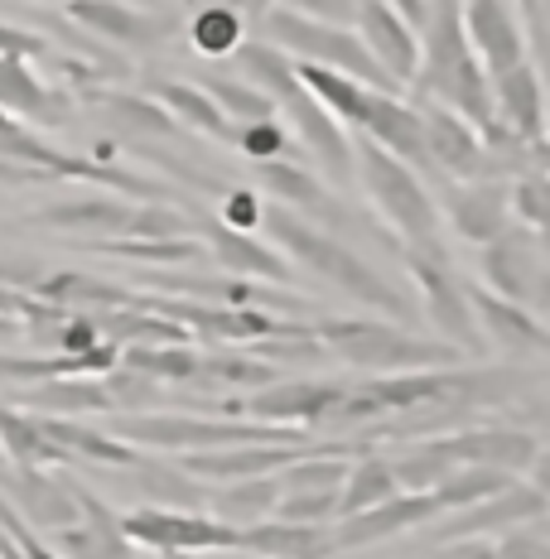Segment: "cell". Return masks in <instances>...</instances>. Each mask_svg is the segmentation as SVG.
<instances>
[{
  "label": "cell",
  "mask_w": 550,
  "mask_h": 559,
  "mask_svg": "<svg viewBox=\"0 0 550 559\" xmlns=\"http://www.w3.org/2000/svg\"><path fill=\"white\" fill-rule=\"evenodd\" d=\"M276 111H285V121L295 126V135L309 145V155L319 159V169L329 174L333 183H348L353 179V140L343 135V126L333 121L319 102L309 97V87H290L276 97Z\"/></svg>",
  "instance_id": "d6986e66"
},
{
  "label": "cell",
  "mask_w": 550,
  "mask_h": 559,
  "mask_svg": "<svg viewBox=\"0 0 550 559\" xmlns=\"http://www.w3.org/2000/svg\"><path fill=\"white\" fill-rule=\"evenodd\" d=\"M63 15L73 29H83L97 44H116V49L150 53L169 39V15L131 0H63Z\"/></svg>",
  "instance_id": "8fae6325"
},
{
  "label": "cell",
  "mask_w": 550,
  "mask_h": 559,
  "mask_svg": "<svg viewBox=\"0 0 550 559\" xmlns=\"http://www.w3.org/2000/svg\"><path fill=\"white\" fill-rule=\"evenodd\" d=\"M102 386H107L116 415H145V411H160V405H165V386H160L155 377H145V371H131V367H121V362H116L107 377H102Z\"/></svg>",
  "instance_id": "7bdbcfd3"
},
{
  "label": "cell",
  "mask_w": 550,
  "mask_h": 559,
  "mask_svg": "<svg viewBox=\"0 0 550 559\" xmlns=\"http://www.w3.org/2000/svg\"><path fill=\"white\" fill-rule=\"evenodd\" d=\"M493 116L526 145H546V87L531 58L493 78Z\"/></svg>",
  "instance_id": "603a6c76"
},
{
  "label": "cell",
  "mask_w": 550,
  "mask_h": 559,
  "mask_svg": "<svg viewBox=\"0 0 550 559\" xmlns=\"http://www.w3.org/2000/svg\"><path fill=\"white\" fill-rule=\"evenodd\" d=\"M440 559H493V545H483V540H449V550H444Z\"/></svg>",
  "instance_id": "11a10c76"
},
{
  "label": "cell",
  "mask_w": 550,
  "mask_h": 559,
  "mask_svg": "<svg viewBox=\"0 0 550 559\" xmlns=\"http://www.w3.org/2000/svg\"><path fill=\"white\" fill-rule=\"evenodd\" d=\"M213 97V107L227 116V121H266V116H276V107H271V97L266 92H256L251 83H237V78H222V73H213V78H203L198 83Z\"/></svg>",
  "instance_id": "ee69618b"
},
{
  "label": "cell",
  "mask_w": 550,
  "mask_h": 559,
  "mask_svg": "<svg viewBox=\"0 0 550 559\" xmlns=\"http://www.w3.org/2000/svg\"><path fill=\"white\" fill-rule=\"evenodd\" d=\"M87 102H97L107 111V121L121 131L126 140L136 135H174V116L160 107L155 97H140V92H121V87H87Z\"/></svg>",
  "instance_id": "d6a6232c"
},
{
  "label": "cell",
  "mask_w": 550,
  "mask_h": 559,
  "mask_svg": "<svg viewBox=\"0 0 550 559\" xmlns=\"http://www.w3.org/2000/svg\"><path fill=\"white\" fill-rule=\"evenodd\" d=\"M420 116V150H425V169H440L449 183L464 179H488V155H483V135L454 116L440 102H411Z\"/></svg>",
  "instance_id": "7c38bea8"
},
{
  "label": "cell",
  "mask_w": 550,
  "mask_h": 559,
  "mask_svg": "<svg viewBox=\"0 0 550 559\" xmlns=\"http://www.w3.org/2000/svg\"><path fill=\"white\" fill-rule=\"evenodd\" d=\"M116 362L131 367V371H145V377H155L160 386H189L198 362H203V353L189 343H136V347H121Z\"/></svg>",
  "instance_id": "d590c367"
},
{
  "label": "cell",
  "mask_w": 550,
  "mask_h": 559,
  "mask_svg": "<svg viewBox=\"0 0 550 559\" xmlns=\"http://www.w3.org/2000/svg\"><path fill=\"white\" fill-rule=\"evenodd\" d=\"M131 473H136L140 492L155 497L150 507H174V511H184V507H198V502L208 497L203 487H198V477H189L184 468H169V463H150V459H140Z\"/></svg>",
  "instance_id": "ab89813d"
},
{
  "label": "cell",
  "mask_w": 550,
  "mask_h": 559,
  "mask_svg": "<svg viewBox=\"0 0 550 559\" xmlns=\"http://www.w3.org/2000/svg\"><path fill=\"white\" fill-rule=\"evenodd\" d=\"M261 198L251 189H222V227L232 231H256L261 227Z\"/></svg>",
  "instance_id": "816d5d0a"
},
{
  "label": "cell",
  "mask_w": 550,
  "mask_h": 559,
  "mask_svg": "<svg viewBox=\"0 0 550 559\" xmlns=\"http://www.w3.org/2000/svg\"><path fill=\"white\" fill-rule=\"evenodd\" d=\"M0 535H5V540L15 545V550H20V559H63L58 550H49V540H44L39 531H30L25 521H20L15 511H10V502H5V497H0Z\"/></svg>",
  "instance_id": "681fc988"
},
{
  "label": "cell",
  "mask_w": 550,
  "mask_h": 559,
  "mask_svg": "<svg viewBox=\"0 0 550 559\" xmlns=\"http://www.w3.org/2000/svg\"><path fill=\"white\" fill-rule=\"evenodd\" d=\"M464 34L488 78L526 63V39H522L517 5L512 0H464Z\"/></svg>",
  "instance_id": "44dd1931"
},
{
  "label": "cell",
  "mask_w": 550,
  "mask_h": 559,
  "mask_svg": "<svg viewBox=\"0 0 550 559\" xmlns=\"http://www.w3.org/2000/svg\"><path fill=\"white\" fill-rule=\"evenodd\" d=\"M478 275H483V289L512 299V305H531L541 309V237L512 223L502 237L483 241L478 247Z\"/></svg>",
  "instance_id": "4fadbf2b"
},
{
  "label": "cell",
  "mask_w": 550,
  "mask_h": 559,
  "mask_svg": "<svg viewBox=\"0 0 550 559\" xmlns=\"http://www.w3.org/2000/svg\"><path fill=\"white\" fill-rule=\"evenodd\" d=\"M0 453L15 468H54V463H73V453H63L44 435L39 415L15 411V405H0Z\"/></svg>",
  "instance_id": "1f68e13d"
},
{
  "label": "cell",
  "mask_w": 550,
  "mask_h": 559,
  "mask_svg": "<svg viewBox=\"0 0 550 559\" xmlns=\"http://www.w3.org/2000/svg\"><path fill=\"white\" fill-rule=\"evenodd\" d=\"M0 497L10 502L20 521L30 531H58L73 526L83 511L73 502V483L68 477H54L49 468H0Z\"/></svg>",
  "instance_id": "2e32d148"
},
{
  "label": "cell",
  "mask_w": 550,
  "mask_h": 559,
  "mask_svg": "<svg viewBox=\"0 0 550 559\" xmlns=\"http://www.w3.org/2000/svg\"><path fill=\"white\" fill-rule=\"evenodd\" d=\"M396 473H391V459H382L377 449H362L358 459H348V473L338 483V516H358V511L386 502L396 497Z\"/></svg>",
  "instance_id": "836d02e7"
},
{
  "label": "cell",
  "mask_w": 550,
  "mask_h": 559,
  "mask_svg": "<svg viewBox=\"0 0 550 559\" xmlns=\"http://www.w3.org/2000/svg\"><path fill=\"white\" fill-rule=\"evenodd\" d=\"M531 386V377L507 362V367H420V371H386V377H367L362 386H348L324 429L343 425H377L386 415L401 411H468L483 415L498 405L517 401Z\"/></svg>",
  "instance_id": "6da1fadb"
},
{
  "label": "cell",
  "mask_w": 550,
  "mask_h": 559,
  "mask_svg": "<svg viewBox=\"0 0 550 559\" xmlns=\"http://www.w3.org/2000/svg\"><path fill=\"white\" fill-rule=\"evenodd\" d=\"M261 227L266 237L280 241V251L295 255L300 265H309L319 280H329L333 289H343V295H353L358 305L386 313V319L406 323L411 319V305H406V295H396V285L386 280L372 261H362V255L348 247V241H338L329 227L309 223V217L290 213V207H266L261 213Z\"/></svg>",
  "instance_id": "3957f363"
},
{
  "label": "cell",
  "mask_w": 550,
  "mask_h": 559,
  "mask_svg": "<svg viewBox=\"0 0 550 559\" xmlns=\"http://www.w3.org/2000/svg\"><path fill=\"white\" fill-rule=\"evenodd\" d=\"M416 449L425 453L435 468L449 477L454 468H502V473H531L546 459L541 435L517 425H464L449 435L416 439Z\"/></svg>",
  "instance_id": "ba28073f"
},
{
  "label": "cell",
  "mask_w": 550,
  "mask_h": 559,
  "mask_svg": "<svg viewBox=\"0 0 550 559\" xmlns=\"http://www.w3.org/2000/svg\"><path fill=\"white\" fill-rule=\"evenodd\" d=\"M517 483V473H502V468H454L449 477H440L435 487H430V497H435L440 511H459V507H473L483 502V497L502 492V487Z\"/></svg>",
  "instance_id": "f35d334b"
},
{
  "label": "cell",
  "mask_w": 550,
  "mask_h": 559,
  "mask_svg": "<svg viewBox=\"0 0 550 559\" xmlns=\"http://www.w3.org/2000/svg\"><path fill=\"white\" fill-rule=\"evenodd\" d=\"M256 165V179L266 183V193H276L280 203L290 207V213H314V217H324V223H333V217H343V207H338V198L319 183V174L314 169H304L300 159H285V155H276V159H251Z\"/></svg>",
  "instance_id": "f1b7e54d"
},
{
  "label": "cell",
  "mask_w": 550,
  "mask_h": 559,
  "mask_svg": "<svg viewBox=\"0 0 550 559\" xmlns=\"http://www.w3.org/2000/svg\"><path fill=\"white\" fill-rule=\"evenodd\" d=\"M358 135H367L372 145L391 150V155L406 159L411 169L416 165L425 169V150H420V116H416V107L401 97V92H372Z\"/></svg>",
  "instance_id": "484cf974"
},
{
  "label": "cell",
  "mask_w": 550,
  "mask_h": 559,
  "mask_svg": "<svg viewBox=\"0 0 550 559\" xmlns=\"http://www.w3.org/2000/svg\"><path fill=\"white\" fill-rule=\"evenodd\" d=\"M425 39H420V58L411 73V97L416 102H440L454 116H464L478 135L498 131L493 116V78L483 73L473 44L464 34V0H435L425 5Z\"/></svg>",
  "instance_id": "7a4b0ae2"
},
{
  "label": "cell",
  "mask_w": 550,
  "mask_h": 559,
  "mask_svg": "<svg viewBox=\"0 0 550 559\" xmlns=\"http://www.w3.org/2000/svg\"><path fill=\"white\" fill-rule=\"evenodd\" d=\"M468 309H473V323H478V333H483L488 353L498 347V353H507L517 367L546 357L550 333H546V323H541V313L536 309L512 305V299H502V295H493V289H483V285L468 289Z\"/></svg>",
  "instance_id": "9a60e30c"
},
{
  "label": "cell",
  "mask_w": 550,
  "mask_h": 559,
  "mask_svg": "<svg viewBox=\"0 0 550 559\" xmlns=\"http://www.w3.org/2000/svg\"><path fill=\"white\" fill-rule=\"evenodd\" d=\"M309 337L333 353L338 362L386 377V371H420V367H459L464 353H454L440 337H416L386 319H309Z\"/></svg>",
  "instance_id": "277c9868"
},
{
  "label": "cell",
  "mask_w": 550,
  "mask_h": 559,
  "mask_svg": "<svg viewBox=\"0 0 550 559\" xmlns=\"http://www.w3.org/2000/svg\"><path fill=\"white\" fill-rule=\"evenodd\" d=\"M237 550L261 555V559H333V526H304V521H251L237 535Z\"/></svg>",
  "instance_id": "d4e9b609"
},
{
  "label": "cell",
  "mask_w": 550,
  "mask_h": 559,
  "mask_svg": "<svg viewBox=\"0 0 550 559\" xmlns=\"http://www.w3.org/2000/svg\"><path fill=\"white\" fill-rule=\"evenodd\" d=\"M343 391H348L343 381H271V386L218 405V411L222 419H256V425H280V429H324V419L333 415Z\"/></svg>",
  "instance_id": "30bf717a"
},
{
  "label": "cell",
  "mask_w": 550,
  "mask_h": 559,
  "mask_svg": "<svg viewBox=\"0 0 550 559\" xmlns=\"http://www.w3.org/2000/svg\"><path fill=\"white\" fill-rule=\"evenodd\" d=\"M401 261H406V271H411L416 289L425 295V319H430V329L440 333V343H449L454 353H464V357H488V343L473 323V309H468V285L454 275L440 237L406 241Z\"/></svg>",
  "instance_id": "52a82bcc"
},
{
  "label": "cell",
  "mask_w": 550,
  "mask_h": 559,
  "mask_svg": "<svg viewBox=\"0 0 550 559\" xmlns=\"http://www.w3.org/2000/svg\"><path fill=\"white\" fill-rule=\"evenodd\" d=\"M44 435L54 439L63 453H73V463H97V468H136L140 449L121 444L107 429H92L83 419H58V415H39Z\"/></svg>",
  "instance_id": "4dcf8cb0"
},
{
  "label": "cell",
  "mask_w": 550,
  "mask_h": 559,
  "mask_svg": "<svg viewBox=\"0 0 550 559\" xmlns=\"http://www.w3.org/2000/svg\"><path fill=\"white\" fill-rule=\"evenodd\" d=\"M68 92L63 87H49L30 63L20 58H0V111L5 116H25L34 126H54L68 116Z\"/></svg>",
  "instance_id": "83f0119b"
},
{
  "label": "cell",
  "mask_w": 550,
  "mask_h": 559,
  "mask_svg": "<svg viewBox=\"0 0 550 559\" xmlns=\"http://www.w3.org/2000/svg\"><path fill=\"white\" fill-rule=\"evenodd\" d=\"M512 5H517V10H522V15H526V20H531V25H536V15H541V10H536V5H541V0H512Z\"/></svg>",
  "instance_id": "9f6ffc18"
},
{
  "label": "cell",
  "mask_w": 550,
  "mask_h": 559,
  "mask_svg": "<svg viewBox=\"0 0 550 559\" xmlns=\"http://www.w3.org/2000/svg\"><path fill=\"white\" fill-rule=\"evenodd\" d=\"M546 203H550V189H546V169H526L517 179H507V213L512 223L546 237Z\"/></svg>",
  "instance_id": "f6af8a7d"
},
{
  "label": "cell",
  "mask_w": 550,
  "mask_h": 559,
  "mask_svg": "<svg viewBox=\"0 0 550 559\" xmlns=\"http://www.w3.org/2000/svg\"><path fill=\"white\" fill-rule=\"evenodd\" d=\"M353 25H358L353 34L362 39V49L372 53V63H377L396 87L411 83L416 58H420L416 25H406V20L396 15L386 0H358V5H353Z\"/></svg>",
  "instance_id": "e0dca14e"
},
{
  "label": "cell",
  "mask_w": 550,
  "mask_h": 559,
  "mask_svg": "<svg viewBox=\"0 0 550 559\" xmlns=\"http://www.w3.org/2000/svg\"><path fill=\"white\" fill-rule=\"evenodd\" d=\"M0 468H5V453H0Z\"/></svg>",
  "instance_id": "680465c9"
},
{
  "label": "cell",
  "mask_w": 550,
  "mask_h": 559,
  "mask_svg": "<svg viewBox=\"0 0 550 559\" xmlns=\"http://www.w3.org/2000/svg\"><path fill=\"white\" fill-rule=\"evenodd\" d=\"M145 97H155L160 107L174 116V121L198 126L203 135H213V140H237V131L227 126V116L213 107V97H208V92L198 87V83H179V78H155Z\"/></svg>",
  "instance_id": "e575fe53"
},
{
  "label": "cell",
  "mask_w": 550,
  "mask_h": 559,
  "mask_svg": "<svg viewBox=\"0 0 550 559\" xmlns=\"http://www.w3.org/2000/svg\"><path fill=\"white\" fill-rule=\"evenodd\" d=\"M546 507H550L546 487L541 483H522L517 477L512 487H502V492L483 497V502H473V507H459L449 521H440L435 540L449 545V540H483V535H502L512 526H526V521H541Z\"/></svg>",
  "instance_id": "5bb4252c"
},
{
  "label": "cell",
  "mask_w": 550,
  "mask_h": 559,
  "mask_svg": "<svg viewBox=\"0 0 550 559\" xmlns=\"http://www.w3.org/2000/svg\"><path fill=\"white\" fill-rule=\"evenodd\" d=\"M493 559H550L541 521H526V526L502 531V540L493 545Z\"/></svg>",
  "instance_id": "f907efd6"
},
{
  "label": "cell",
  "mask_w": 550,
  "mask_h": 559,
  "mask_svg": "<svg viewBox=\"0 0 550 559\" xmlns=\"http://www.w3.org/2000/svg\"><path fill=\"white\" fill-rule=\"evenodd\" d=\"M271 516L304 521V526H333L338 521V487H319V492H280Z\"/></svg>",
  "instance_id": "7dc6e473"
},
{
  "label": "cell",
  "mask_w": 550,
  "mask_h": 559,
  "mask_svg": "<svg viewBox=\"0 0 550 559\" xmlns=\"http://www.w3.org/2000/svg\"><path fill=\"white\" fill-rule=\"evenodd\" d=\"M116 526L131 545L165 559H194V555H218V550H237L242 526H227L218 516L203 511H174V507H136L121 511Z\"/></svg>",
  "instance_id": "9c48e42d"
},
{
  "label": "cell",
  "mask_w": 550,
  "mask_h": 559,
  "mask_svg": "<svg viewBox=\"0 0 550 559\" xmlns=\"http://www.w3.org/2000/svg\"><path fill=\"white\" fill-rule=\"evenodd\" d=\"M242 39H247V29H242V10H232V5H208V10H198L194 25H189V44H194L198 53H208V58L237 53Z\"/></svg>",
  "instance_id": "60d3db41"
},
{
  "label": "cell",
  "mask_w": 550,
  "mask_h": 559,
  "mask_svg": "<svg viewBox=\"0 0 550 559\" xmlns=\"http://www.w3.org/2000/svg\"><path fill=\"white\" fill-rule=\"evenodd\" d=\"M131 207H136V203H126V198L87 193V198H73V203L39 207V213L30 217V223L54 227V231H78V237H126Z\"/></svg>",
  "instance_id": "f546056e"
},
{
  "label": "cell",
  "mask_w": 550,
  "mask_h": 559,
  "mask_svg": "<svg viewBox=\"0 0 550 559\" xmlns=\"http://www.w3.org/2000/svg\"><path fill=\"white\" fill-rule=\"evenodd\" d=\"M280 502L276 473L266 477H242V483H218L213 492V516L227 521V526H251V521H266Z\"/></svg>",
  "instance_id": "8d00e7d4"
},
{
  "label": "cell",
  "mask_w": 550,
  "mask_h": 559,
  "mask_svg": "<svg viewBox=\"0 0 550 559\" xmlns=\"http://www.w3.org/2000/svg\"><path fill=\"white\" fill-rule=\"evenodd\" d=\"M92 251L102 255H116V261H140V265H184V261H198L203 255V241H189V237H174V241H92Z\"/></svg>",
  "instance_id": "b9f144b4"
},
{
  "label": "cell",
  "mask_w": 550,
  "mask_h": 559,
  "mask_svg": "<svg viewBox=\"0 0 550 559\" xmlns=\"http://www.w3.org/2000/svg\"><path fill=\"white\" fill-rule=\"evenodd\" d=\"M208 251L227 275L237 280H271V285H290V261L280 255L271 241L251 237V231H232V227H203Z\"/></svg>",
  "instance_id": "4316f807"
},
{
  "label": "cell",
  "mask_w": 550,
  "mask_h": 559,
  "mask_svg": "<svg viewBox=\"0 0 550 559\" xmlns=\"http://www.w3.org/2000/svg\"><path fill=\"white\" fill-rule=\"evenodd\" d=\"M444 213H449V227L468 247H483V241L502 237L512 227L507 179H464V183L444 179Z\"/></svg>",
  "instance_id": "7402d4cb"
},
{
  "label": "cell",
  "mask_w": 550,
  "mask_h": 559,
  "mask_svg": "<svg viewBox=\"0 0 550 559\" xmlns=\"http://www.w3.org/2000/svg\"><path fill=\"white\" fill-rule=\"evenodd\" d=\"M232 145H237L247 159H276V155H285V150H290V140H285V126H280L276 116H266V121H247V126H242Z\"/></svg>",
  "instance_id": "c3c4849f"
},
{
  "label": "cell",
  "mask_w": 550,
  "mask_h": 559,
  "mask_svg": "<svg viewBox=\"0 0 550 559\" xmlns=\"http://www.w3.org/2000/svg\"><path fill=\"white\" fill-rule=\"evenodd\" d=\"M0 405H15L30 415H58V419H83L97 411H112V395L102 377H58L39 381V386H10Z\"/></svg>",
  "instance_id": "cb8c5ba5"
},
{
  "label": "cell",
  "mask_w": 550,
  "mask_h": 559,
  "mask_svg": "<svg viewBox=\"0 0 550 559\" xmlns=\"http://www.w3.org/2000/svg\"><path fill=\"white\" fill-rule=\"evenodd\" d=\"M261 34L271 49L295 58V63H319V68H333V73L353 78L362 87L401 92L377 63H372V53L362 49V39L348 25H329V20H309V15H300V10L271 5L261 15Z\"/></svg>",
  "instance_id": "5b68a950"
},
{
  "label": "cell",
  "mask_w": 550,
  "mask_h": 559,
  "mask_svg": "<svg viewBox=\"0 0 550 559\" xmlns=\"http://www.w3.org/2000/svg\"><path fill=\"white\" fill-rule=\"evenodd\" d=\"M353 165L362 174V183H367V198L377 203V213L391 223L396 237H401V247L406 241H435L440 237V207L406 159H396L391 150L372 145L367 135H358Z\"/></svg>",
  "instance_id": "8992f818"
},
{
  "label": "cell",
  "mask_w": 550,
  "mask_h": 559,
  "mask_svg": "<svg viewBox=\"0 0 550 559\" xmlns=\"http://www.w3.org/2000/svg\"><path fill=\"white\" fill-rule=\"evenodd\" d=\"M73 502L83 511L73 526L44 531V540H49L58 555H68V559H136L131 540H126L121 526H116V511L102 502L97 492H87V487L73 483Z\"/></svg>",
  "instance_id": "ffe728a7"
},
{
  "label": "cell",
  "mask_w": 550,
  "mask_h": 559,
  "mask_svg": "<svg viewBox=\"0 0 550 559\" xmlns=\"http://www.w3.org/2000/svg\"><path fill=\"white\" fill-rule=\"evenodd\" d=\"M194 231H198L194 217L169 203H136L131 223H126V237L136 241H174V237H194Z\"/></svg>",
  "instance_id": "bcb514c9"
},
{
  "label": "cell",
  "mask_w": 550,
  "mask_h": 559,
  "mask_svg": "<svg viewBox=\"0 0 550 559\" xmlns=\"http://www.w3.org/2000/svg\"><path fill=\"white\" fill-rule=\"evenodd\" d=\"M285 10H300L309 20H329V25H353V5L358 0H276Z\"/></svg>",
  "instance_id": "db71d44e"
},
{
  "label": "cell",
  "mask_w": 550,
  "mask_h": 559,
  "mask_svg": "<svg viewBox=\"0 0 550 559\" xmlns=\"http://www.w3.org/2000/svg\"><path fill=\"white\" fill-rule=\"evenodd\" d=\"M435 516H440V507H435L430 492H396L377 507L358 511V516H338L333 521V545H338V555L343 550H372V545L391 540V535H401V531L430 526Z\"/></svg>",
  "instance_id": "ac0fdd59"
},
{
  "label": "cell",
  "mask_w": 550,
  "mask_h": 559,
  "mask_svg": "<svg viewBox=\"0 0 550 559\" xmlns=\"http://www.w3.org/2000/svg\"><path fill=\"white\" fill-rule=\"evenodd\" d=\"M271 381H280L276 362H261V357H251V353L247 357H242V353H203V362H198L189 386H208V391H227V386L261 391V386H271Z\"/></svg>",
  "instance_id": "74e56055"
},
{
  "label": "cell",
  "mask_w": 550,
  "mask_h": 559,
  "mask_svg": "<svg viewBox=\"0 0 550 559\" xmlns=\"http://www.w3.org/2000/svg\"><path fill=\"white\" fill-rule=\"evenodd\" d=\"M0 58H20V63H44L49 58V39H39V34L10 25V20H0Z\"/></svg>",
  "instance_id": "f5cc1de1"
},
{
  "label": "cell",
  "mask_w": 550,
  "mask_h": 559,
  "mask_svg": "<svg viewBox=\"0 0 550 559\" xmlns=\"http://www.w3.org/2000/svg\"><path fill=\"white\" fill-rule=\"evenodd\" d=\"M44 5H63V0H44Z\"/></svg>",
  "instance_id": "6f0895ef"
}]
</instances>
